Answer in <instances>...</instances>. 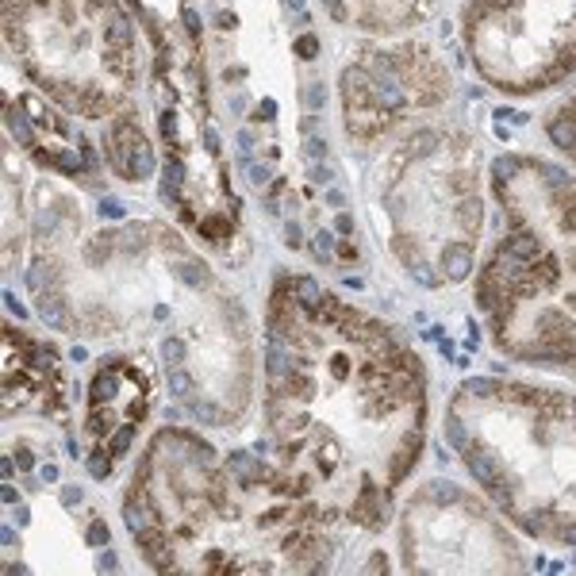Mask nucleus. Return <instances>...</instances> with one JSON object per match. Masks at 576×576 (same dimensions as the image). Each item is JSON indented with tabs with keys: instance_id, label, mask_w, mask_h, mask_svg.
<instances>
[{
	"instance_id": "nucleus-50",
	"label": "nucleus",
	"mask_w": 576,
	"mask_h": 576,
	"mask_svg": "<svg viewBox=\"0 0 576 576\" xmlns=\"http://www.w3.org/2000/svg\"><path fill=\"white\" fill-rule=\"evenodd\" d=\"M334 230H338V235H354V219H350V215H334Z\"/></svg>"
},
{
	"instance_id": "nucleus-27",
	"label": "nucleus",
	"mask_w": 576,
	"mask_h": 576,
	"mask_svg": "<svg viewBox=\"0 0 576 576\" xmlns=\"http://www.w3.org/2000/svg\"><path fill=\"white\" fill-rule=\"evenodd\" d=\"M142 242H146V235H142V227H124L119 235H115V246H124L127 254H139Z\"/></svg>"
},
{
	"instance_id": "nucleus-49",
	"label": "nucleus",
	"mask_w": 576,
	"mask_h": 576,
	"mask_svg": "<svg viewBox=\"0 0 576 576\" xmlns=\"http://www.w3.org/2000/svg\"><path fill=\"white\" fill-rule=\"evenodd\" d=\"M323 8H327L330 16L338 19V24H342V19H346V4H342V0H323Z\"/></svg>"
},
{
	"instance_id": "nucleus-64",
	"label": "nucleus",
	"mask_w": 576,
	"mask_h": 576,
	"mask_svg": "<svg viewBox=\"0 0 576 576\" xmlns=\"http://www.w3.org/2000/svg\"><path fill=\"white\" fill-rule=\"evenodd\" d=\"M288 8H292V12H304V0H288Z\"/></svg>"
},
{
	"instance_id": "nucleus-57",
	"label": "nucleus",
	"mask_w": 576,
	"mask_h": 576,
	"mask_svg": "<svg viewBox=\"0 0 576 576\" xmlns=\"http://www.w3.org/2000/svg\"><path fill=\"white\" fill-rule=\"evenodd\" d=\"M388 568V561H384V553H377V557L369 561V573H384Z\"/></svg>"
},
{
	"instance_id": "nucleus-8",
	"label": "nucleus",
	"mask_w": 576,
	"mask_h": 576,
	"mask_svg": "<svg viewBox=\"0 0 576 576\" xmlns=\"http://www.w3.org/2000/svg\"><path fill=\"white\" fill-rule=\"evenodd\" d=\"M292 296H296V304L304 307V312H312V315H319V304H323V292H319V285H315L312 277H292Z\"/></svg>"
},
{
	"instance_id": "nucleus-21",
	"label": "nucleus",
	"mask_w": 576,
	"mask_h": 576,
	"mask_svg": "<svg viewBox=\"0 0 576 576\" xmlns=\"http://www.w3.org/2000/svg\"><path fill=\"white\" fill-rule=\"evenodd\" d=\"M446 442H450L457 453H469V434H465V423H461L457 415L446 419Z\"/></svg>"
},
{
	"instance_id": "nucleus-42",
	"label": "nucleus",
	"mask_w": 576,
	"mask_h": 576,
	"mask_svg": "<svg viewBox=\"0 0 576 576\" xmlns=\"http://www.w3.org/2000/svg\"><path fill=\"white\" fill-rule=\"evenodd\" d=\"M81 500H85V492L77 484H66L62 488V503H66V507H81Z\"/></svg>"
},
{
	"instance_id": "nucleus-62",
	"label": "nucleus",
	"mask_w": 576,
	"mask_h": 576,
	"mask_svg": "<svg viewBox=\"0 0 576 576\" xmlns=\"http://www.w3.org/2000/svg\"><path fill=\"white\" fill-rule=\"evenodd\" d=\"M12 518H16V523H27V518H31V511H27V507H19V503H16V511H12Z\"/></svg>"
},
{
	"instance_id": "nucleus-46",
	"label": "nucleus",
	"mask_w": 576,
	"mask_h": 576,
	"mask_svg": "<svg viewBox=\"0 0 576 576\" xmlns=\"http://www.w3.org/2000/svg\"><path fill=\"white\" fill-rule=\"evenodd\" d=\"M4 304H8V312H12V315H16V319H27V307H24V304H19V300H16V296H12V292H4Z\"/></svg>"
},
{
	"instance_id": "nucleus-38",
	"label": "nucleus",
	"mask_w": 576,
	"mask_h": 576,
	"mask_svg": "<svg viewBox=\"0 0 576 576\" xmlns=\"http://www.w3.org/2000/svg\"><path fill=\"white\" fill-rule=\"evenodd\" d=\"M162 354H165V362H169V369H173V365H177V362H181V357H185V346L177 342V338H165Z\"/></svg>"
},
{
	"instance_id": "nucleus-58",
	"label": "nucleus",
	"mask_w": 576,
	"mask_h": 576,
	"mask_svg": "<svg viewBox=\"0 0 576 576\" xmlns=\"http://www.w3.org/2000/svg\"><path fill=\"white\" fill-rule=\"evenodd\" d=\"M230 112H246V96H242V92H235V96H230Z\"/></svg>"
},
{
	"instance_id": "nucleus-60",
	"label": "nucleus",
	"mask_w": 576,
	"mask_h": 576,
	"mask_svg": "<svg viewBox=\"0 0 576 576\" xmlns=\"http://www.w3.org/2000/svg\"><path fill=\"white\" fill-rule=\"evenodd\" d=\"M388 212L400 215V212H403V196H388Z\"/></svg>"
},
{
	"instance_id": "nucleus-36",
	"label": "nucleus",
	"mask_w": 576,
	"mask_h": 576,
	"mask_svg": "<svg viewBox=\"0 0 576 576\" xmlns=\"http://www.w3.org/2000/svg\"><path fill=\"white\" fill-rule=\"evenodd\" d=\"M285 242H288V250H300V246H304V230H300L296 219L285 223Z\"/></svg>"
},
{
	"instance_id": "nucleus-56",
	"label": "nucleus",
	"mask_w": 576,
	"mask_h": 576,
	"mask_svg": "<svg viewBox=\"0 0 576 576\" xmlns=\"http://www.w3.org/2000/svg\"><path fill=\"white\" fill-rule=\"evenodd\" d=\"M239 150H242V154H250V150H254V135H250V131H239Z\"/></svg>"
},
{
	"instance_id": "nucleus-7",
	"label": "nucleus",
	"mask_w": 576,
	"mask_h": 576,
	"mask_svg": "<svg viewBox=\"0 0 576 576\" xmlns=\"http://www.w3.org/2000/svg\"><path fill=\"white\" fill-rule=\"evenodd\" d=\"M503 250H507V254H515L518 262H538V257H542V246H538V235L534 230H527V227H518L515 235H511L507 242H503Z\"/></svg>"
},
{
	"instance_id": "nucleus-39",
	"label": "nucleus",
	"mask_w": 576,
	"mask_h": 576,
	"mask_svg": "<svg viewBox=\"0 0 576 576\" xmlns=\"http://www.w3.org/2000/svg\"><path fill=\"white\" fill-rule=\"evenodd\" d=\"M108 242H112V239H96V242H92V250H89V262L92 265H104L108 262V254H112V246H108Z\"/></svg>"
},
{
	"instance_id": "nucleus-3",
	"label": "nucleus",
	"mask_w": 576,
	"mask_h": 576,
	"mask_svg": "<svg viewBox=\"0 0 576 576\" xmlns=\"http://www.w3.org/2000/svg\"><path fill=\"white\" fill-rule=\"evenodd\" d=\"M227 473L235 480H239L242 488H254V484H262V480H269V465H265L257 453H250V450H235L227 457Z\"/></svg>"
},
{
	"instance_id": "nucleus-41",
	"label": "nucleus",
	"mask_w": 576,
	"mask_h": 576,
	"mask_svg": "<svg viewBox=\"0 0 576 576\" xmlns=\"http://www.w3.org/2000/svg\"><path fill=\"white\" fill-rule=\"evenodd\" d=\"M312 177H315L319 185H334V169H330L327 162H315V165H312Z\"/></svg>"
},
{
	"instance_id": "nucleus-55",
	"label": "nucleus",
	"mask_w": 576,
	"mask_h": 576,
	"mask_svg": "<svg viewBox=\"0 0 576 576\" xmlns=\"http://www.w3.org/2000/svg\"><path fill=\"white\" fill-rule=\"evenodd\" d=\"M257 115H262V119H273V115H277V104H273V100H262V104H257Z\"/></svg>"
},
{
	"instance_id": "nucleus-6",
	"label": "nucleus",
	"mask_w": 576,
	"mask_h": 576,
	"mask_svg": "<svg viewBox=\"0 0 576 576\" xmlns=\"http://www.w3.org/2000/svg\"><path fill=\"white\" fill-rule=\"evenodd\" d=\"M473 273V250L469 246H446L442 250V277L465 280Z\"/></svg>"
},
{
	"instance_id": "nucleus-22",
	"label": "nucleus",
	"mask_w": 576,
	"mask_h": 576,
	"mask_svg": "<svg viewBox=\"0 0 576 576\" xmlns=\"http://www.w3.org/2000/svg\"><path fill=\"white\" fill-rule=\"evenodd\" d=\"M239 165H242V173H246V181H250V185H257V189H265V185H269V165L254 162L250 154H242V158H239Z\"/></svg>"
},
{
	"instance_id": "nucleus-45",
	"label": "nucleus",
	"mask_w": 576,
	"mask_h": 576,
	"mask_svg": "<svg viewBox=\"0 0 576 576\" xmlns=\"http://www.w3.org/2000/svg\"><path fill=\"white\" fill-rule=\"evenodd\" d=\"M96 568H100V573H112V568H119V557H115V553H100V561H96Z\"/></svg>"
},
{
	"instance_id": "nucleus-17",
	"label": "nucleus",
	"mask_w": 576,
	"mask_h": 576,
	"mask_svg": "<svg viewBox=\"0 0 576 576\" xmlns=\"http://www.w3.org/2000/svg\"><path fill=\"white\" fill-rule=\"evenodd\" d=\"M200 235H204L207 242H215V246H227L230 242V223L223 219V215H207V219L200 223Z\"/></svg>"
},
{
	"instance_id": "nucleus-30",
	"label": "nucleus",
	"mask_w": 576,
	"mask_h": 576,
	"mask_svg": "<svg viewBox=\"0 0 576 576\" xmlns=\"http://www.w3.org/2000/svg\"><path fill=\"white\" fill-rule=\"evenodd\" d=\"M189 407H192V415H196L200 423H223V419H227V415H219V412H215V403H200L196 396L189 400Z\"/></svg>"
},
{
	"instance_id": "nucleus-47",
	"label": "nucleus",
	"mask_w": 576,
	"mask_h": 576,
	"mask_svg": "<svg viewBox=\"0 0 576 576\" xmlns=\"http://www.w3.org/2000/svg\"><path fill=\"white\" fill-rule=\"evenodd\" d=\"M16 465H19V469H35V453L31 450H27V446H24V450H16Z\"/></svg>"
},
{
	"instance_id": "nucleus-37",
	"label": "nucleus",
	"mask_w": 576,
	"mask_h": 576,
	"mask_svg": "<svg viewBox=\"0 0 576 576\" xmlns=\"http://www.w3.org/2000/svg\"><path fill=\"white\" fill-rule=\"evenodd\" d=\"M412 277H415V280H419V285H427V288H434V285H438V277H434V269H430V265H427V262H415V265H412Z\"/></svg>"
},
{
	"instance_id": "nucleus-16",
	"label": "nucleus",
	"mask_w": 576,
	"mask_h": 576,
	"mask_svg": "<svg viewBox=\"0 0 576 576\" xmlns=\"http://www.w3.org/2000/svg\"><path fill=\"white\" fill-rule=\"evenodd\" d=\"M89 400H92V403H108V400H115V369H104V373H96V377H92V384H89Z\"/></svg>"
},
{
	"instance_id": "nucleus-51",
	"label": "nucleus",
	"mask_w": 576,
	"mask_h": 576,
	"mask_svg": "<svg viewBox=\"0 0 576 576\" xmlns=\"http://www.w3.org/2000/svg\"><path fill=\"white\" fill-rule=\"evenodd\" d=\"M334 254L342 257V262H357V246H350V242H338Z\"/></svg>"
},
{
	"instance_id": "nucleus-29",
	"label": "nucleus",
	"mask_w": 576,
	"mask_h": 576,
	"mask_svg": "<svg viewBox=\"0 0 576 576\" xmlns=\"http://www.w3.org/2000/svg\"><path fill=\"white\" fill-rule=\"evenodd\" d=\"M108 538H112V530H108V523H100V518H92V523H89V530H85V542H89V545H96V550H104V545H108Z\"/></svg>"
},
{
	"instance_id": "nucleus-43",
	"label": "nucleus",
	"mask_w": 576,
	"mask_h": 576,
	"mask_svg": "<svg viewBox=\"0 0 576 576\" xmlns=\"http://www.w3.org/2000/svg\"><path fill=\"white\" fill-rule=\"evenodd\" d=\"M312 135H319V115H304V119H300V139H312Z\"/></svg>"
},
{
	"instance_id": "nucleus-5",
	"label": "nucleus",
	"mask_w": 576,
	"mask_h": 576,
	"mask_svg": "<svg viewBox=\"0 0 576 576\" xmlns=\"http://www.w3.org/2000/svg\"><path fill=\"white\" fill-rule=\"evenodd\" d=\"M342 92H346V108H357V104L369 108L373 104V77H369V69L346 66L342 69Z\"/></svg>"
},
{
	"instance_id": "nucleus-25",
	"label": "nucleus",
	"mask_w": 576,
	"mask_h": 576,
	"mask_svg": "<svg viewBox=\"0 0 576 576\" xmlns=\"http://www.w3.org/2000/svg\"><path fill=\"white\" fill-rule=\"evenodd\" d=\"M169 388H173V396H177V400H185V403L192 400V377L185 369H177V365L169 369Z\"/></svg>"
},
{
	"instance_id": "nucleus-13",
	"label": "nucleus",
	"mask_w": 576,
	"mask_h": 576,
	"mask_svg": "<svg viewBox=\"0 0 576 576\" xmlns=\"http://www.w3.org/2000/svg\"><path fill=\"white\" fill-rule=\"evenodd\" d=\"M158 169V158H154V146H150L146 139L135 146V154H131V181H146L150 173Z\"/></svg>"
},
{
	"instance_id": "nucleus-34",
	"label": "nucleus",
	"mask_w": 576,
	"mask_h": 576,
	"mask_svg": "<svg viewBox=\"0 0 576 576\" xmlns=\"http://www.w3.org/2000/svg\"><path fill=\"white\" fill-rule=\"evenodd\" d=\"M181 24H185V31H189L192 39H200V31H204V19H200L196 8H185V12H181Z\"/></svg>"
},
{
	"instance_id": "nucleus-31",
	"label": "nucleus",
	"mask_w": 576,
	"mask_h": 576,
	"mask_svg": "<svg viewBox=\"0 0 576 576\" xmlns=\"http://www.w3.org/2000/svg\"><path fill=\"white\" fill-rule=\"evenodd\" d=\"M492 173H495V185L503 189V185H507V177H515V173H518V162H515V158H495Z\"/></svg>"
},
{
	"instance_id": "nucleus-9",
	"label": "nucleus",
	"mask_w": 576,
	"mask_h": 576,
	"mask_svg": "<svg viewBox=\"0 0 576 576\" xmlns=\"http://www.w3.org/2000/svg\"><path fill=\"white\" fill-rule=\"evenodd\" d=\"M465 465H469V473H473V477H477L480 480V484H484V488H495V484H500V469H495V461L492 457H488V453H465Z\"/></svg>"
},
{
	"instance_id": "nucleus-23",
	"label": "nucleus",
	"mask_w": 576,
	"mask_h": 576,
	"mask_svg": "<svg viewBox=\"0 0 576 576\" xmlns=\"http://www.w3.org/2000/svg\"><path fill=\"white\" fill-rule=\"evenodd\" d=\"M300 154L315 165V162H327L330 146H327V139H323V135H312V139H300Z\"/></svg>"
},
{
	"instance_id": "nucleus-11",
	"label": "nucleus",
	"mask_w": 576,
	"mask_h": 576,
	"mask_svg": "<svg viewBox=\"0 0 576 576\" xmlns=\"http://www.w3.org/2000/svg\"><path fill=\"white\" fill-rule=\"evenodd\" d=\"M280 392H285L288 400H312V396H315V377L296 365V369L288 373V380H285V388H280Z\"/></svg>"
},
{
	"instance_id": "nucleus-63",
	"label": "nucleus",
	"mask_w": 576,
	"mask_h": 576,
	"mask_svg": "<svg viewBox=\"0 0 576 576\" xmlns=\"http://www.w3.org/2000/svg\"><path fill=\"white\" fill-rule=\"evenodd\" d=\"M42 480H58V465H46V469H42Z\"/></svg>"
},
{
	"instance_id": "nucleus-40",
	"label": "nucleus",
	"mask_w": 576,
	"mask_h": 576,
	"mask_svg": "<svg viewBox=\"0 0 576 576\" xmlns=\"http://www.w3.org/2000/svg\"><path fill=\"white\" fill-rule=\"evenodd\" d=\"M465 392H473V396H492V392H500V384H495V380H465Z\"/></svg>"
},
{
	"instance_id": "nucleus-19",
	"label": "nucleus",
	"mask_w": 576,
	"mask_h": 576,
	"mask_svg": "<svg viewBox=\"0 0 576 576\" xmlns=\"http://www.w3.org/2000/svg\"><path fill=\"white\" fill-rule=\"evenodd\" d=\"M181 177H185L181 162H169V165L162 169V196L169 200V204H173L177 196H181Z\"/></svg>"
},
{
	"instance_id": "nucleus-59",
	"label": "nucleus",
	"mask_w": 576,
	"mask_h": 576,
	"mask_svg": "<svg viewBox=\"0 0 576 576\" xmlns=\"http://www.w3.org/2000/svg\"><path fill=\"white\" fill-rule=\"evenodd\" d=\"M262 204H265V212H269V215H280V200L277 196H265Z\"/></svg>"
},
{
	"instance_id": "nucleus-24",
	"label": "nucleus",
	"mask_w": 576,
	"mask_h": 576,
	"mask_svg": "<svg viewBox=\"0 0 576 576\" xmlns=\"http://www.w3.org/2000/svg\"><path fill=\"white\" fill-rule=\"evenodd\" d=\"M427 495H430L434 503H457V500H461V488L450 484V480H430V484H427Z\"/></svg>"
},
{
	"instance_id": "nucleus-35",
	"label": "nucleus",
	"mask_w": 576,
	"mask_h": 576,
	"mask_svg": "<svg viewBox=\"0 0 576 576\" xmlns=\"http://www.w3.org/2000/svg\"><path fill=\"white\" fill-rule=\"evenodd\" d=\"M296 54L304 58V62H312V58L319 54V39H315V35H300L296 39Z\"/></svg>"
},
{
	"instance_id": "nucleus-33",
	"label": "nucleus",
	"mask_w": 576,
	"mask_h": 576,
	"mask_svg": "<svg viewBox=\"0 0 576 576\" xmlns=\"http://www.w3.org/2000/svg\"><path fill=\"white\" fill-rule=\"evenodd\" d=\"M100 215H104V219H115V223H119V219L127 215V204H124V200L104 196V200H100Z\"/></svg>"
},
{
	"instance_id": "nucleus-53",
	"label": "nucleus",
	"mask_w": 576,
	"mask_h": 576,
	"mask_svg": "<svg viewBox=\"0 0 576 576\" xmlns=\"http://www.w3.org/2000/svg\"><path fill=\"white\" fill-rule=\"evenodd\" d=\"M204 146H207V154H219V135H215L212 127L204 131Z\"/></svg>"
},
{
	"instance_id": "nucleus-44",
	"label": "nucleus",
	"mask_w": 576,
	"mask_h": 576,
	"mask_svg": "<svg viewBox=\"0 0 576 576\" xmlns=\"http://www.w3.org/2000/svg\"><path fill=\"white\" fill-rule=\"evenodd\" d=\"M162 135L165 139H177V112H162Z\"/></svg>"
},
{
	"instance_id": "nucleus-54",
	"label": "nucleus",
	"mask_w": 576,
	"mask_h": 576,
	"mask_svg": "<svg viewBox=\"0 0 576 576\" xmlns=\"http://www.w3.org/2000/svg\"><path fill=\"white\" fill-rule=\"evenodd\" d=\"M0 500L8 503V507H16V503H19V492H16L12 484H4V488H0Z\"/></svg>"
},
{
	"instance_id": "nucleus-1",
	"label": "nucleus",
	"mask_w": 576,
	"mask_h": 576,
	"mask_svg": "<svg viewBox=\"0 0 576 576\" xmlns=\"http://www.w3.org/2000/svg\"><path fill=\"white\" fill-rule=\"evenodd\" d=\"M139 142H142V131H139L135 119H119V124H112L108 127V135H104L108 165H112L119 177H127V181H131V154H135Z\"/></svg>"
},
{
	"instance_id": "nucleus-26",
	"label": "nucleus",
	"mask_w": 576,
	"mask_h": 576,
	"mask_svg": "<svg viewBox=\"0 0 576 576\" xmlns=\"http://www.w3.org/2000/svg\"><path fill=\"white\" fill-rule=\"evenodd\" d=\"M334 246H338V242L330 239V230H319V235L312 239V257H315V262H323V265H327L330 257H334Z\"/></svg>"
},
{
	"instance_id": "nucleus-2",
	"label": "nucleus",
	"mask_w": 576,
	"mask_h": 576,
	"mask_svg": "<svg viewBox=\"0 0 576 576\" xmlns=\"http://www.w3.org/2000/svg\"><path fill=\"white\" fill-rule=\"evenodd\" d=\"M135 542H139L142 557H146L154 568H162V573H173V561H169V538H165L162 523H150V527H142L139 534H135Z\"/></svg>"
},
{
	"instance_id": "nucleus-14",
	"label": "nucleus",
	"mask_w": 576,
	"mask_h": 576,
	"mask_svg": "<svg viewBox=\"0 0 576 576\" xmlns=\"http://www.w3.org/2000/svg\"><path fill=\"white\" fill-rule=\"evenodd\" d=\"M85 430H89L92 438H108V434L115 430V415L104 412V403H92L89 419H85Z\"/></svg>"
},
{
	"instance_id": "nucleus-18",
	"label": "nucleus",
	"mask_w": 576,
	"mask_h": 576,
	"mask_svg": "<svg viewBox=\"0 0 576 576\" xmlns=\"http://www.w3.org/2000/svg\"><path fill=\"white\" fill-rule=\"evenodd\" d=\"M8 131H12V139H16L19 146H35V127H31V119H27V115H19L16 108H8Z\"/></svg>"
},
{
	"instance_id": "nucleus-10",
	"label": "nucleus",
	"mask_w": 576,
	"mask_h": 576,
	"mask_svg": "<svg viewBox=\"0 0 576 576\" xmlns=\"http://www.w3.org/2000/svg\"><path fill=\"white\" fill-rule=\"evenodd\" d=\"M173 273L185 280L189 288H204L207 285V265L200 262V257H173Z\"/></svg>"
},
{
	"instance_id": "nucleus-4",
	"label": "nucleus",
	"mask_w": 576,
	"mask_h": 576,
	"mask_svg": "<svg viewBox=\"0 0 576 576\" xmlns=\"http://www.w3.org/2000/svg\"><path fill=\"white\" fill-rule=\"evenodd\" d=\"M423 446H427L423 430H419V427H412V430H407V438H403V446H400V453H396L392 465H388V484H400V480L415 469V457L423 453Z\"/></svg>"
},
{
	"instance_id": "nucleus-28",
	"label": "nucleus",
	"mask_w": 576,
	"mask_h": 576,
	"mask_svg": "<svg viewBox=\"0 0 576 576\" xmlns=\"http://www.w3.org/2000/svg\"><path fill=\"white\" fill-rule=\"evenodd\" d=\"M131 438H135V427L127 423V427H119V430H112V434H108V450H112L115 457H124V453L131 450Z\"/></svg>"
},
{
	"instance_id": "nucleus-15",
	"label": "nucleus",
	"mask_w": 576,
	"mask_h": 576,
	"mask_svg": "<svg viewBox=\"0 0 576 576\" xmlns=\"http://www.w3.org/2000/svg\"><path fill=\"white\" fill-rule=\"evenodd\" d=\"M39 315L46 319V327H54V330H66L69 327V319H66V312H62V300H58V296H46V292H42V296H39Z\"/></svg>"
},
{
	"instance_id": "nucleus-61",
	"label": "nucleus",
	"mask_w": 576,
	"mask_h": 576,
	"mask_svg": "<svg viewBox=\"0 0 576 576\" xmlns=\"http://www.w3.org/2000/svg\"><path fill=\"white\" fill-rule=\"evenodd\" d=\"M0 542H4V545H16V530L4 527V530H0Z\"/></svg>"
},
{
	"instance_id": "nucleus-52",
	"label": "nucleus",
	"mask_w": 576,
	"mask_h": 576,
	"mask_svg": "<svg viewBox=\"0 0 576 576\" xmlns=\"http://www.w3.org/2000/svg\"><path fill=\"white\" fill-rule=\"evenodd\" d=\"M327 204L330 207H346V192L342 189H327Z\"/></svg>"
},
{
	"instance_id": "nucleus-32",
	"label": "nucleus",
	"mask_w": 576,
	"mask_h": 576,
	"mask_svg": "<svg viewBox=\"0 0 576 576\" xmlns=\"http://www.w3.org/2000/svg\"><path fill=\"white\" fill-rule=\"evenodd\" d=\"M323 104H327V92H323L319 81H312V85L304 89V108H307V112H319Z\"/></svg>"
},
{
	"instance_id": "nucleus-12",
	"label": "nucleus",
	"mask_w": 576,
	"mask_h": 576,
	"mask_svg": "<svg viewBox=\"0 0 576 576\" xmlns=\"http://www.w3.org/2000/svg\"><path fill=\"white\" fill-rule=\"evenodd\" d=\"M545 131H550L553 146L576 150V119H573V115H557V119H550V124H545Z\"/></svg>"
},
{
	"instance_id": "nucleus-20",
	"label": "nucleus",
	"mask_w": 576,
	"mask_h": 576,
	"mask_svg": "<svg viewBox=\"0 0 576 576\" xmlns=\"http://www.w3.org/2000/svg\"><path fill=\"white\" fill-rule=\"evenodd\" d=\"M112 461H115V453L108 450V446H104V450L96 446V450L89 453V461H85V465H89V473L96 480H108V477H112Z\"/></svg>"
},
{
	"instance_id": "nucleus-48",
	"label": "nucleus",
	"mask_w": 576,
	"mask_h": 576,
	"mask_svg": "<svg viewBox=\"0 0 576 576\" xmlns=\"http://www.w3.org/2000/svg\"><path fill=\"white\" fill-rule=\"evenodd\" d=\"M557 538H561V542H568V545H576V523H561Z\"/></svg>"
}]
</instances>
